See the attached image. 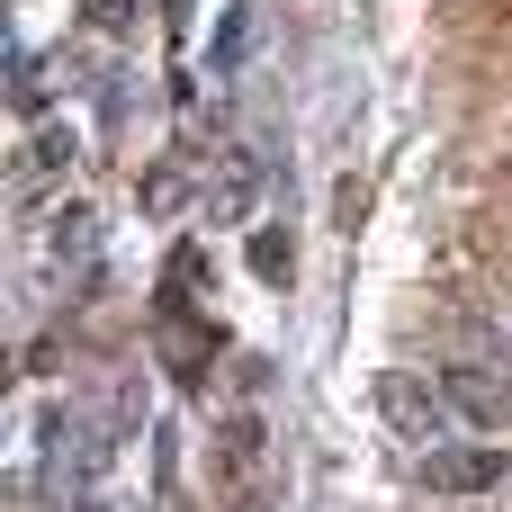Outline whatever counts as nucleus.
<instances>
[{
  "label": "nucleus",
  "mask_w": 512,
  "mask_h": 512,
  "mask_svg": "<svg viewBox=\"0 0 512 512\" xmlns=\"http://www.w3.org/2000/svg\"><path fill=\"white\" fill-rule=\"evenodd\" d=\"M441 396H450V414L477 423V432H504V423H512V378H504V369H477V360H468V369L441 378Z\"/></svg>",
  "instance_id": "obj_3"
},
{
  "label": "nucleus",
  "mask_w": 512,
  "mask_h": 512,
  "mask_svg": "<svg viewBox=\"0 0 512 512\" xmlns=\"http://www.w3.org/2000/svg\"><path fill=\"white\" fill-rule=\"evenodd\" d=\"M63 162H72V135H63V126H36V135H27V153H18V189L36 198L45 180H63Z\"/></svg>",
  "instance_id": "obj_4"
},
{
  "label": "nucleus",
  "mask_w": 512,
  "mask_h": 512,
  "mask_svg": "<svg viewBox=\"0 0 512 512\" xmlns=\"http://www.w3.org/2000/svg\"><path fill=\"white\" fill-rule=\"evenodd\" d=\"M9 81H18V99H9V108H18V117H45V81H36V54H18V63H9Z\"/></svg>",
  "instance_id": "obj_7"
},
{
  "label": "nucleus",
  "mask_w": 512,
  "mask_h": 512,
  "mask_svg": "<svg viewBox=\"0 0 512 512\" xmlns=\"http://www.w3.org/2000/svg\"><path fill=\"white\" fill-rule=\"evenodd\" d=\"M252 270H261V279L279 288V279L297 270V243H288V234H252Z\"/></svg>",
  "instance_id": "obj_6"
},
{
  "label": "nucleus",
  "mask_w": 512,
  "mask_h": 512,
  "mask_svg": "<svg viewBox=\"0 0 512 512\" xmlns=\"http://www.w3.org/2000/svg\"><path fill=\"white\" fill-rule=\"evenodd\" d=\"M243 18H252V9L234 0V9H225V36H216V63H243Z\"/></svg>",
  "instance_id": "obj_9"
},
{
  "label": "nucleus",
  "mask_w": 512,
  "mask_h": 512,
  "mask_svg": "<svg viewBox=\"0 0 512 512\" xmlns=\"http://www.w3.org/2000/svg\"><path fill=\"white\" fill-rule=\"evenodd\" d=\"M180 198H189V189H180V171H153V180H144V207H153V216H171Z\"/></svg>",
  "instance_id": "obj_8"
},
{
  "label": "nucleus",
  "mask_w": 512,
  "mask_h": 512,
  "mask_svg": "<svg viewBox=\"0 0 512 512\" xmlns=\"http://www.w3.org/2000/svg\"><path fill=\"white\" fill-rule=\"evenodd\" d=\"M252 189H261V171L234 153V162H225V189H216V216H243V207H252Z\"/></svg>",
  "instance_id": "obj_5"
},
{
  "label": "nucleus",
  "mask_w": 512,
  "mask_h": 512,
  "mask_svg": "<svg viewBox=\"0 0 512 512\" xmlns=\"http://www.w3.org/2000/svg\"><path fill=\"white\" fill-rule=\"evenodd\" d=\"M512 459L495 441H468V450H423V486L432 495H486V486H504Z\"/></svg>",
  "instance_id": "obj_2"
},
{
  "label": "nucleus",
  "mask_w": 512,
  "mask_h": 512,
  "mask_svg": "<svg viewBox=\"0 0 512 512\" xmlns=\"http://www.w3.org/2000/svg\"><path fill=\"white\" fill-rule=\"evenodd\" d=\"M369 405H378V423H387L396 441H414V450H441V432L459 423L450 396H441L432 378H414V369H378V378H369Z\"/></svg>",
  "instance_id": "obj_1"
}]
</instances>
